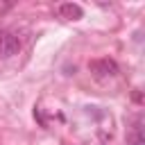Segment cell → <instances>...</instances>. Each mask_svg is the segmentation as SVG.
<instances>
[{
  "label": "cell",
  "instance_id": "1",
  "mask_svg": "<svg viewBox=\"0 0 145 145\" xmlns=\"http://www.w3.org/2000/svg\"><path fill=\"white\" fill-rule=\"evenodd\" d=\"M88 70L95 77H113V75H118V63L109 57H102V59H93L88 63Z\"/></svg>",
  "mask_w": 145,
  "mask_h": 145
},
{
  "label": "cell",
  "instance_id": "2",
  "mask_svg": "<svg viewBox=\"0 0 145 145\" xmlns=\"http://www.w3.org/2000/svg\"><path fill=\"white\" fill-rule=\"evenodd\" d=\"M20 50V39L11 32L0 34V57H14Z\"/></svg>",
  "mask_w": 145,
  "mask_h": 145
},
{
  "label": "cell",
  "instance_id": "3",
  "mask_svg": "<svg viewBox=\"0 0 145 145\" xmlns=\"http://www.w3.org/2000/svg\"><path fill=\"white\" fill-rule=\"evenodd\" d=\"M59 14H61L63 18L77 20V18H82V16H84V9H82L77 2H61V5H59Z\"/></svg>",
  "mask_w": 145,
  "mask_h": 145
},
{
  "label": "cell",
  "instance_id": "4",
  "mask_svg": "<svg viewBox=\"0 0 145 145\" xmlns=\"http://www.w3.org/2000/svg\"><path fill=\"white\" fill-rule=\"evenodd\" d=\"M129 145H145V138H143V122L136 120L131 131H129Z\"/></svg>",
  "mask_w": 145,
  "mask_h": 145
}]
</instances>
